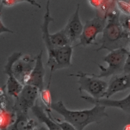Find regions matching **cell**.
Listing matches in <instances>:
<instances>
[{
	"label": "cell",
	"instance_id": "cell-28",
	"mask_svg": "<svg viewBox=\"0 0 130 130\" xmlns=\"http://www.w3.org/2000/svg\"><path fill=\"white\" fill-rule=\"evenodd\" d=\"M129 48H130V46H129Z\"/></svg>",
	"mask_w": 130,
	"mask_h": 130
},
{
	"label": "cell",
	"instance_id": "cell-3",
	"mask_svg": "<svg viewBox=\"0 0 130 130\" xmlns=\"http://www.w3.org/2000/svg\"><path fill=\"white\" fill-rule=\"evenodd\" d=\"M70 76L78 78L79 90L88 93L92 98L100 99L104 98L108 83L93 74L78 71L76 74H71Z\"/></svg>",
	"mask_w": 130,
	"mask_h": 130
},
{
	"label": "cell",
	"instance_id": "cell-4",
	"mask_svg": "<svg viewBox=\"0 0 130 130\" xmlns=\"http://www.w3.org/2000/svg\"><path fill=\"white\" fill-rule=\"evenodd\" d=\"M128 51L123 47L111 50L104 57L103 61L107 64V67L99 65L101 71L96 75L100 78L108 77L114 74L123 73V68Z\"/></svg>",
	"mask_w": 130,
	"mask_h": 130
},
{
	"label": "cell",
	"instance_id": "cell-22",
	"mask_svg": "<svg viewBox=\"0 0 130 130\" xmlns=\"http://www.w3.org/2000/svg\"><path fill=\"white\" fill-rule=\"evenodd\" d=\"M53 119L59 126L61 130H77L72 125L66 121H59L58 120H56L55 118H53Z\"/></svg>",
	"mask_w": 130,
	"mask_h": 130
},
{
	"label": "cell",
	"instance_id": "cell-1",
	"mask_svg": "<svg viewBox=\"0 0 130 130\" xmlns=\"http://www.w3.org/2000/svg\"><path fill=\"white\" fill-rule=\"evenodd\" d=\"M50 109L61 115L66 121L77 130H83L88 125L100 122L108 116L104 106L95 105L90 109L70 110L66 108L62 101L52 103Z\"/></svg>",
	"mask_w": 130,
	"mask_h": 130
},
{
	"label": "cell",
	"instance_id": "cell-19",
	"mask_svg": "<svg viewBox=\"0 0 130 130\" xmlns=\"http://www.w3.org/2000/svg\"><path fill=\"white\" fill-rule=\"evenodd\" d=\"M50 82V81H49V83L47 88L46 89H44L41 92H40L42 100L43 101L44 103L46 105V106H47L48 108H50L51 105L52 104L51 95H50V91L49 89Z\"/></svg>",
	"mask_w": 130,
	"mask_h": 130
},
{
	"label": "cell",
	"instance_id": "cell-8",
	"mask_svg": "<svg viewBox=\"0 0 130 130\" xmlns=\"http://www.w3.org/2000/svg\"><path fill=\"white\" fill-rule=\"evenodd\" d=\"M22 56L21 52H14L7 59V63L4 67V73L8 76L6 83L8 94L17 98L21 91L23 86L21 84L15 77L12 71L14 63Z\"/></svg>",
	"mask_w": 130,
	"mask_h": 130
},
{
	"label": "cell",
	"instance_id": "cell-20",
	"mask_svg": "<svg viewBox=\"0 0 130 130\" xmlns=\"http://www.w3.org/2000/svg\"><path fill=\"white\" fill-rule=\"evenodd\" d=\"M119 21L123 30L130 35V15H120Z\"/></svg>",
	"mask_w": 130,
	"mask_h": 130
},
{
	"label": "cell",
	"instance_id": "cell-25",
	"mask_svg": "<svg viewBox=\"0 0 130 130\" xmlns=\"http://www.w3.org/2000/svg\"><path fill=\"white\" fill-rule=\"evenodd\" d=\"M1 15H2V13H1V11H0V34L2 33H5V32L13 33H14L13 31H12L11 30L9 29V28H7L3 24L1 19Z\"/></svg>",
	"mask_w": 130,
	"mask_h": 130
},
{
	"label": "cell",
	"instance_id": "cell-24",
	"mask_svg": "<svg viewBox=\"0 0 130 130\" xmlns=\"http://www.w3.org/2000/svg\"><path fill=\"white\" fill-rule=\"evenodd\" d=\"M88 2L92 8L99 9L102 5V0H90L88 1Z\"/></svg>",
	"mask_w": 130,
	"mask_h": 130
},
{
	"label": "cell",
	"instance_id": "cell-10",
	"mask_svg": "<svg viewBox=\"0 0 130 130\" xmlns=\"http://www.w3.org/2000/svg\"><path fill=\"white\" fill-rule=\"evenodd\" d=\"M79 10L80 5L78 4L74 13L71 16L65 27L63 28L71 45L79 39L83 29L84 25L80 18Z\"/></svg>",
	"mask_w": 130,
	"mask_h": 130
},
{
	"label": "cell",
	"instance_id": "cell-7",
	"mask_svg": "<svg viewBox=\"0 0 130 130\" xmlns=\"http://www.w3.org/2000/svg\"><path fill=\"white\" fill-rule=\"evenodd\" d=\"M39 91L36 87L25 85L16 98L15 107L17 112L27 114L29 110L35 106Z\"/></svg>",
	"mask_w": 130,
	"mask_h": 130
},
{
	"label": "cell",
	"instance_id": "cell-18",
	"mask_svg": "<svg viewBox=\"0 0 130 130\" xmlns=\"http://www.w3.org/2000/svg\"><path fill=\"white\" fill-rule=\"evenodd\" d=\"M28 3L31 5H32L35 6H37L38 8H40L41 6L39 4L37 3L36 1L33 0H3L1 1V4L2 5L7 6V7H11L16 4L20 3Z\"/></svg>",
	"mask_w": 130,
	"mask_h": 130
},
{
	"label": "cell",
	"instance_id": "cell-21",
	"mask_svg": "<svg viewBox=\"0 0 130 130\" xmlns=\"http://www.w3.org/2000/svg\"><path fill=\"white\" fill-rule=\"evenodd\" d=\"M116 7L125 15H130V5L124 1H116Z\"/></svg>",
	"mask_w": 130,
	"mask_h": 130
},
{
	"label": "cell",
	"instance_id": "cell-16",
	"mask_svg": "<svg viewBox=\"0 0 130 130\" xmlns=\"http://www.w3.org/2000/svg\"><path fill=\"white\" fill-rule=\"evenodd\" d=\"M49 40L53 49L71 45L63 29L53 34H50Z\"/></svg>",
	"mask_w": 130,
	"mask_h": 130
},
{
	"label": "cell",
	"instance_id": "cell-11",
	"mask_svg": "<svg viewBox=\"0 0 130 130\" xmlns=\"http://www.w3.org/2000/svg\"><path fill=\"white\" fill-rule=\"evenodd\" d=\"M81 98L94 105H98L106 107L116 108L130 114V93L125 97L120 99H113L102 98L95 99L90 96H82Z\"/></svg>",
	"mask_w": 130,
	"mask_h": 130
},
{
	"label": "cell",
	"instance_id": "cell-14",
	"mask_svg": "<svg viewBox=\"0 0 130 130\" xmlns=\"http://www.w3.org/2000/svg\"><path fill=\"white\" fill-rule=\"evenodd\" d=\"M31 110L34 115L37 118L38 121L44 123L49 130H61L59 126L51 117L50 113L47 112V114H46L42 107L37 103H35Z\"/></svg>",
	"mask_w": 130,
	"mask_h": 130
},
{
	"label": "cell",
	"instance_id": "cell-17",
	"mask_svg": "<svg viewBox=\"0 0 130 130\" xmlns=\"http://www.w3.org/2000/svg\"><path fill=\"white\" fill-rule=\"evenodd\" d=\"M116 7V1H104L102 0V5L99 9L105 14V17L109 16L116 10L115 7Z\"/></svg>",
	"mask_w": 130,
	"mask_h": 130
},
{
	"label": "cell",
	"instance_id": "cell-27",
	"mask_svg": "<svg viewBox=\"0 0 130 130\" xmlns=\"http://www.w3.org/2000/svg\"><path fill=\"white\" fill-rule=\"evenodd\" d=\"M129 4V5H130V1H126Z\"/></svg>",
	"mask_w": 130,
	"mask_h": 130
},
{
	"label": "cell",
	"instance_id": "cell-13",
	"mask_svg": "<svg viewBox=\"0 0 130 130\" xmlns=\"http://www.w3.org/2000/svg\"><path fill=\"white\" fill-rule=\"evenodd\" d=\"M130 88V74L123 73L114 77L108 84L104 98H110L114 94Z\"/></svg>",
	"mask_w": 130,
	"mask_h": 130
},
{
	"label": "cell",
	"instance_id": "cell-2",
	"mask_svg": "<svg viewBox=\"0 0 130 130\" xmlns=\"http://www.w3.org/2000/svg\"><path fill=\"white\" fill-rule=\"evenodd\" d=\"M119 11H115L109 16L107 23L103 30L101 45L96 50L107 49L111 51L122 47L121 44L126 43L130 35L122 29L120 21Z\"/></svg>",
	"mask_w": 130,
	"mask_h": 130
},
{
	"label": "cell",
	"instance_id": "cell-26",
	"mask_svg": "<svg viewBox=\"0 0 130 130\" xmlns=\"http://www.w3.org/2000/svg\"><path fill=\"white\" fill-rule=\"evenodd\" d=\"M124 130H130V124H128L125 126Z\"/></svg>",
	"mask_w": 130,
	"mask_h": 130
},
{
	"label": "cell",
	"instance_id": "cell-15",
	"mask_svg": "<svg viewBox=\"0 0 130 130\" xmlns=\"http://www.w3.org/2000/svg\"><path fill=\"white\" fill-rule=\"evenodd\" d=\"M33 126V121L28 118L27 114L17 112L16 119L9 130H30Z\"/></svg>",
	"mask_w": 130,
	"mask_h": 130
},
{
	"label": "cell",
	"instance_id": "cell-5",
	"mask_svg": "<svg viewBox=\"0 0 130 130\" xmlns=\"http://www.w3.org/2000/svg\"><path fill=\"white\" fill-rule=\"evenodd\" d=\"M73 49L72 45H68L62 47H57L48 55L46 65L50 69L51 73L56 70L71 66Z\"/></svg>",
	"mask_w": 130,
	"mask_h": 130
},
{
	"label": "cell",
	"instance_id": "cell-6",
	"mask_svg": "<svg viewBox=\"0 0 130 130\" xmlns=\"http://www.w3.org/2000/svg\"><path fill=\"white\" fill-rule=\"evenodd\" d=\"M106 25V18L95 17L87 20L83 25L82 34L77 45L87 46L92 44L98 34L103 33Z\"/></svg>",
	"mask_w": 130,
	"mask_h": 130
},
{
	"label": "cell",
	"instance_id": "cell-23",
	"mask_svg": "<svg viewBox=\"0 0 130 130\" xmlns=\"http://www.w3.org/2000/svg\"><path fill=\"white\" fill-rule=\"evenodd\" d=\"M123 73L130 74V51H128L123 68Z\"/></svg>",
	"mask_w": 130,
	"mask_h": 130
},
{
	"label": "cell",
	"instance_id": "cell-12",
	"mask_svg": "<svg viewBox=\"0 0 130 130\" xmlns=\"http://www.w3.org/2000/svg\"><path fill=\"white\" fill-rule=\"evenodd\" d=\"M43 51L41 50L35 57V66L30 73L25 85H31L38 89L39 92L44 90L45 69L42 60Z\"/></svg>",
	"mask_w": 130,
	"mask_h": 130
},
{
	"label": "cell",
	"instance_id": "cell-9",
	"mask_svg": "<svg viewBox=\"0 0 130 130\" xmlns=\"http://www.w3.org/2000/svg\"><path fill=\"white\" fill-rule=\"evenodd\" d=\"M36 59L29 56H24L18 59L12 67L13 73L16 80L23 86L25 85L28 76L32 70Z\"/></svg>",
	"mask_w": 130,
	"mask_h": 130
}]
</instances>
